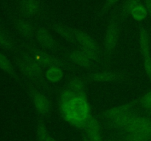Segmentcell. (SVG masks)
<instances>
[{
  "label": "cell",
  "mask_w": 151,
  "mask_h": 141,
  "mask_svg": "<svg viewBox=\"0 0 151 141\" xmlns=\"http://www.w3.org/2000/svg\"><path fill=\"white\" fill-rule=\"evenodd\" d=\"M60 112L70 123L78 127H85L90 117L89 105L86 97L76 95L72 99L59 103Z\"/></svg>",
  "instance_id": "obj_1"
},
{
  "label": "cell",
  "mask_w": 151,
  "mask_h": 141,
  "mask_svg": "<svg viewBox=\"0 0 151 141\" xmlns=\"http://www.w3.org/2000/svg\"><path fill=\"white\" fill-rule=\"evenodd\" d=\"M16 63L22 75L29 82V85L40 86L44 84V68L26 49L18 56Z\"/></svg>",
  "instance_id": "obj_2"
},
{
  "label": "cell",
  "mask_w": 151,
  "mask_h": 141,
  "mask_svg": "<svg viewBox=\"0 0 151 141\" xmlns=\"http://www.w3.org/2000/svg\"><path fill=\"white\" fill-rule=\"evenodd\" d=\"M25 49L44 69L51 67H59L63 68V70H72L76 68V67L64 57L48 52L47 50L41 48L40 46H37L35 43L27 45Z\"/></svg>",
  "instance_id": "obj_3"
},
{
  "label": "cell",
  "mask_w": 151,
  "mask_h": 141,
  "mask_svg": "<svg viewBox=\"0 0 151 141\" xmlns=\"http://www.w3.org/2000/svg\"><path fill=\"white\" fill-rule=\"evenodd\" d=\"M119 35L120 26L119 21L114 18L111 19L106 27L104 44L103 47V52L108 62L110 61L116 51L119 43Z\"/></svg>",
  "instance_id": "obj_4"
},
{
  "label": "cell",
  "mask_w": 151,
  "mask_h": 141,
  "mask_svg": "<svg viewBox=\"0 0 151 141\" xmlns=\"http://www.w3.org/2000/svg\"><path fill=\"white\" fill-rule=\"evenodd\" d=\"M86 81H93L98 82H114V83H129L131 76L128 73L116 70H101L91 71L83 76Z\"/></svg>",
  "instance_id": "obj_5"
},
{
  "label": "cell",
  "mask_w": 151,
  "mask_h": 141,
  "mask_svg": "<svg viewBox=\"0 0 151 141\" xmlns=\"http://www.w3.org/2000/svg\"><path fill=\"white\" fill-rule=\"evenodd\" d=\"M27 90L38 115L41 117L49 115L51 112L52 105L48 96L39 90L36 86L32 85H29L27 87Z\"/></svg>",
  "instance_id": "obj_6"
},
{
  "label": "cell",
  "mask_w": 151,
  "mask_h": 141,
  "mask_svg": "<svg viewBox=\"0 0 151 141\" xmlns=\"http://www.w3.org/2000/svg\"><path fill=\"white\" fill-rule=\"evenodd\" d=\"M35 39L38 46L45 50L55 52L63 50V47L55 38L50 29L45 26H40L35 29Z\"/></svg>",
  "instance_id": "obj_7"
},
{
  "label": "cell",
  "mask_w": 151,
  "mask_h": 141,
  "mask_svg": "<svg viewBox=\"0 0 151 141\" xmlns=\"http://www.w3.org/2000/svg\"><path fill=\"white\" fill-rule=\"evenodd\" d=\"M63 52L65 58L75 67H79L88 70H94V69L97 68L99 66V64L88 59L78 48L72 50L63 48Z\"/></svg>",
  "instance_id": "obj_8"
},
{
  "label": "cell",
  "mask_w": 151,
  "mask_h": 141,
  "mask_svg": "<svg viewBox=\"0 0 151 141\" xmlns=\"http://www.w3.org/2000/svg\"><path fill=\"white\" fill-rule=\"evenodd\" d=\"M124 130L125 133L142 132L151 136V118L137 115Z\"/></svg>",
  "instance_id": "obj_9"
},
{
  "label": "cell",
  "mask_w": 151,
  "mask_h": 141,
  "mask_svg": "<svg viewBox=\"0 0 151 141\" xmlns=\"http://www.w3.org/2000/svg\"><path fill=\"white\" fill-rule=\"evenodd\" d=\"M72 29L77 43L80 46L103 51V47H100V46L97 43V41L92 37L90 36L88 33L81 30V29H75V28H72Z\"/></svg>",
  "instance_id": "obj_10"
},
{
  "label": "cell",
  "mask_w": 151,
  "mask_h": 141,
  "mask_svg": "<svg viewBox=\"0 0 151 141\" xmlns=\"http://www.w3.org/2000/svg\"><path fill=\"white\" fill-rule=\"evenodd\" d=\"M17 29L21 35L25 38L29 43V44L35 43V29L27 19H20L18 21Z\"/></svg>",
  "instance_id": "obj_11"
},
{
  "label": "cell",
  "mask_w": 151,
  "mask_h": 141,
  "mask_svg": "<svg viewBox=\"0 0 151 141\" xmlns=\"http://www.w3.org/2000/svg\"><path fill=\"white\" fill-rule=\"evenodd\" d=\"M135 105H137V102H136V100H134L131 103L113 107V108L106 110L103 113V116L105 119L108 120L109 121H111V120L120 116L121 115L133 110Z\"/></svg>",
  "instance_id": "obj_12"
},
{
  "label": "cell",
  "mask_w": 151,
  "mask_h": 141,
  "mask_svg": "<svg viewBox=\"0 0 151 141\" xmlns=\"http://www.w3.org/2000/svg\"><path fill=\"white\" fill-rule=\"evenodd\" d=\"M20 10L26 17H35L41 10L40 0H22L20 2Z\"/></svg>",
  "instance_id": "obj_13"
},
{
  "label": "cell",
  "mask_w": 151,
  "mask_h": 141,
  "mask_svg": "<svg viewBox=\"0 0 151 141\" xmlns=\"http://www.w3.org/2000/svg\"><path fill=\"white\" fill-rule=\"evenodd\" d=\"M86 82V81L83 76H73L69 79L66 88L70 89L71 90L78 94V95H81V96L87 98Z\"/></svg>",
  "instance_id": "obj_14"
},
{
  "label": "cell",
  "mask_w": 151,
  "mask_h": 141,
  "mask_svg": "<svg viewBox=\"0 0 151 141\" xmlns=\"http://www.w3.org/2000/svg\"><path fill=\"white\" fill-rule=\"evenodd\" d=\"M50 26L54 32H55L58 35H60L66 41L71 43H77L72 28L65 26L58 21H52L50 23Z\"/></svg>",
  "instance_id": "obj_15"
},
{
  "label": "cell",
  "mask_w": 151,
  "mask_h": 141,
  "mask_svg": "<svg viewBox=\"0 0 151 141\" xmlns=\"http://www.w3.org/2000/svg\"><path fill=\"white\" fill-rule=\"evenodd\" d=\"M91 141H102L100 137V126L95 118L90 115L84 127Z\"/></svg>",
  "instance_id": "obj_16"
},
{
  "label": "cell",
  "mask_w": 151,
  "mask_h": 141,
  "mask_svg": "<svg viewBox=\"0 0 151 141\" xmlns=\"http://www.w3.org/2000/svg\"><path fill=\"white\" fill-rule=\"evenodd\" d=\"M139 42L140 52L142 58L147 55H150V35L144 26H141L139 32Z\"/></svg>",
  "instance_id": "obj_17"
},
{
  "label": "cell",
  "mask_w": 151,
  "mask_h": 141,
  "mask_svg": "<svg viewBox=\"0 0 151 141\" xmlns=\"http://www.w3.org/2000/svg\"><path fill=\"white\" fill-rule=\"evenodd\" d=\"M137 113L134 110H131L124 114L121 115L120 116L117 117L116 118L109 121V124L111 126H113L115 128H119V129H125L130 122L133 120L134 117L137 115Z\"/></svg>",
  "instance_id": "obj_18"
},
{
  "label": "cell",
  "mask_w": 151,
  "mask_h": 141,
  "mask_svg": "<svg viewBox=\"0 0 151 141\" xmlns=\"http://www.w3.org/2000/svg\"><path fill=\"white\" fill-rule=\"evenodd\" d=\"M64 72L63 69L59 67H51L47 68L44 76L45 79L49 82L57 83L59 82L63 77Z\"/></svg>",
  "instance_id": "obj_19"
},
{
  "label": "cell",
  "mask_w": 151,
  "mask_h": 141,
  "mask_svg": "<svg viewBox=\"0 0 151 141\" xmlns=\"http://www.w3.org/2000/svg\"><path fill=\"white\" fill-rule=\"evenodd\" d=\"M0 68L13 78H17V73L12 63L5 55L0 52Z\"/></svg>",
  "instance_id": "obj_20"
},
{
  "label": "cell",
  "mask_w": 151,
  "mask_h": 141,
  "mask_svg": "<svg viewBox=\"0 0 151 141\" xmlns=\"http://www.w3.org/2000/svg\"><path fill=\"white\" fill-rule=\"evenodd\" d=\"M0 46L6 51H10L14 48V43L10 35L1 28H0Z\"/></svg>",
  "instance_id": "obj_21"
},
{
  "label": "cell",
  "mask_w": 151,
  "mask_h": 141,
  "mask_svg": "<svg viewBox=\"0 0 151 141\" xmlns=\"http://www.w3.org/2000/svg\"><path fill=\"white\" fill-rule=\"evenodd\" d=\"M147 13H147V10L146 9L145 6H144L142 4H139L132 10L131 16L136 21H141L146 19V17L147 16Z\"/></svg>",
  "instance_id": "obj_22"
},
{
  "label": "cell",
  "mask_w": 151,
  "mask_h": 141,
  "mask_svg": "<svg viewBox=\"0 0 151 141\" xmlns=\"http://www.w3.org/2000/svg\"><path fill=\"white\" fill-rule=\"evenodd\" d=\"M125 140L127 141H150L151 136L142 132H130L125 133Z\"/></svg>",
  "instance_id": "obj_23"
},
{
  "label": "cell",
  "mask_w": 151,
  "mask_h": 141,
  "mask_svg": "<svg viewBox=\"0 0 151 141\" xmlns=\"http://www.w3.org/2000/svg\"><path fill=\"white\" fill-rule=\"evenodd\" d=\"M37 134L41 141H56L47 130V128L42 122H39L37 128Z\"/></svg>",
  "instance_id": "obj_24"
},
{
  "label": "cell",
  "mask_w": 151,
  "mask_h": 141,
  "mask_svg": "<svg viewBox=\"0 0 151 141\" xmlns=\"http://www.w3.org/2000/svg\"><path fill=\"white\" fill-rule=\"evenodd\" d=\"M137 104H139L140 107H142L145 111L148 110L151 108V90L149 91L144 95L141 96L140 98L136 99Z\"/></svg>",
  "instance_id": "obj_25"
},
{
  "label": "cell",
  "mask_w": 151,
  "mask_h": 141,
  "mask_svg": "<svg viewBox=\"0 0 151 141\" xmlns=\"http://www.w3.org/2000/svg\"><path fill=\"white\" fill-rule=\"evenodd\" d=\"M141 0H125L122 6V13L124 16H131L132 10L140 4Z\"/></svg>",
  "instance_id": "obj_26"
},
{
  "label": "cell",
  "mask_w": 151,
  "mask_h": 141,
  "mask_svg": "<svg viewBox=\"0 0 151 141\" xmlns=\"http://www.w3.org/2000/svg\"><path fill=\"white\" fill-rule=\"evenodd\" d=\"M144 68L149 81L151 82V56L147 55L143 58Z\"/></svg>",
  "instance_id": "obj_27"
},
{
  "label": "cell",
  "mask_w": 151,
  "mask_h": 141,
  "mask_svg": "<svg viewBox=\"0 0 151 141\" xmlns=\"http://www.w3.org/2000/svg\"><path fill=\"white\" fill-rule=\"evenodd\" d=\"M119 0H106V3H105L104 7H103V12H106V10H109V8L114 5L116 2Z\"/></svg>",
  "instance_id": "obj_28"
},
{
  "label": "cell",
  "mask_w": 151,
  "mask_h": 141,
  "mask_svg": "<svg viewBox=\"0 0 151 141\" xmlns=\"http://www.w3.org/2000/svg\"><path fill=\"white\" fill-rule=\"evenodd\" d=\"M145 7L147 10V13L151 16V0H145Z\"/></svg>",
  "instance_id": "obj_29"
},
{
  "label": "cell",
  "mask_w": 151,
  "mask_h": 141,
  "mask_svg": "<svg viewBox=\"0 0 151 141\" xmlns=\"http://www.w3.org/2000/svg\"><path fill=\"white\" fill-rule=\"evenodd\" d=\"M146 112H147V113H148L149 114H150V115H151V108H150V109H149V110H147V111H146Z\"/></svg>",
  "instance_id": "obj_30"
},
{
  "label": "cell",
  "mask_w": 151,
  "mask_h": 141,
  "mask_svg": "<svg viewBox=\"0 0 151 141\" xmlns=\"http://www.w3.org/2000/svg\"><path fill=\"white\" fill-rule=\"evenodd\" d=\"M84 141H90V139L89 138H84Z\"/></svg>",
  "instance_id": "obj_31"
}]
</instances>
